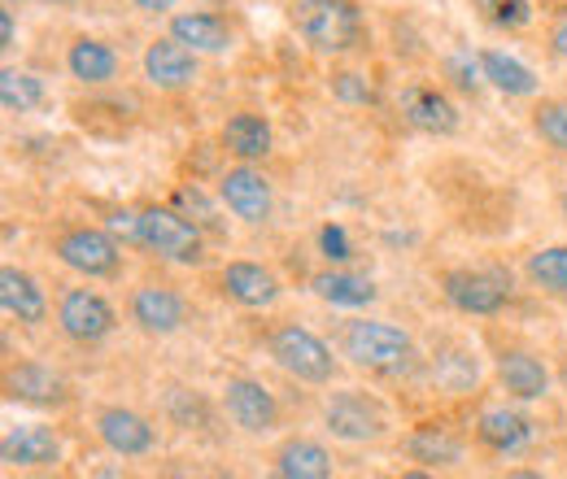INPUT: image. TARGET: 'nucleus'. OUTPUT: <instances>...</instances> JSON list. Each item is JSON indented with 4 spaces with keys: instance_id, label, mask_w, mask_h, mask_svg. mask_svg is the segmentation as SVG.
<instances>
[{
    "instance_id": "f257e3e1",
    "label": "nucleus",
    "mask_w": 567,
    "mask_h": 479,
    "mask_svg": "<svg viewBox=\"0 0 567 479\" xmlns=\"http://www.w3.org/2000/svg\"><path fill=\"white\" fill-rule=\"evenodd\" d=\"M292 22L315 53H350L367 40L362 9L354 0H297Z\"/></svg>"
},
{
    "instance_id": "f03ea898",
    "label": "nucleus",
    "mask_w": 567,
    "mask_h": 479,
    "mask_svg": "<svg viewBox=\"0 0 567 479\" xmlns=\"http://www.w3.org/2000/svg\"><path fill=\"white\" fill-rule=\"evenodd\" d=\"M341 353L375 375H402L415 362V344L402 327L393 323H375V319H354L341 332Z\"/></svg>"
},
{
    "instance_id": "7ed1b4c3",
    "label": "nucleus",
    "mask_w": 567,
    "mask_h": 479,
    "mask_svg": "<svg viewBox=\"0 0 567 479\" xmlns=\"http://www.w3.org/2000/svg\"><path fill=\"white\" fill-rule=\"evenodd\" d=\"M141 240L166 262H184V267H197L206 253H202V231L197 222H188V214L179 209H141Z\"/></svg>"
},
{
    "instance_id": "20e7f679",
    "label": "nucleus",
    "mask_w": 567,
    "mask_h": 479,
    "mask_svg": "<svg viewBox=\"0 0 567 479\" xmlns=\"http://www.w3.org/2000/svg\"><path fill=\"white\" fill-rule=\"evenodd\" d=\"M271 357L280 362L288 375H297V379H306V384H328L332 379V371H337V357H332V348L319 341L315 332H306V327H297V323H284L271 332Z\"/></svg>"
},
{
    "instance_id": "39448f33",
    "label": "nucleus",
    "mask_w": 567,
    "mask_h": 479,
    "mask_svg": "<svg viewBox=\"0 0 567 479\" xmlns=\"http://www.w3.org/2000/svg\"><path fill=\"white\" fill-rule=\"evenodd\" d=\"M58 258L79 274H114L123 253H118V240L110 231H96V227H71L62 240H58Z\"/></svg>"
},
{
    "instance_id": "423d86ee",
    "label": "nucleus",
    "mask_w": 567,
    "mask_h": 479,
    "mask_svg": "<svg viewBox=\"0 0 567 479\" xmlns=\"http://www.w3.org/2000/svg\"><path fill=\"white\" fill-rule=\"evenodd\" d=\"M58 323H62V332H66L71 341L96 344L114 332V305H110L105 296L87 292V288H71V292L62 296V305H58Z\"/></svg>"
},
{
    "instance_id": "0eeeda50",
    "label": "nucleus",
    "mask_w": 567,
    "mask_h": 479,
    "mask_svg": "<svg viewBox=\"0 0 567 479\" xmlns=\"http://www.w3.org/2000/svg\"><path fill=\"white\" fill-rule=\"evenodd\" d=\"M323 418H328V431L337 436V440H350V445H358V440H380L384 436V410L371 402V397H362V393H337L332 402H328V410H323Z\"/></svg>"
},
{
    "instance_id": "6e6552de",
    "label": "nucleus",
    "mask_w": 567,
    "mask_h": 479,
    "mask_svg": "<svg viewBox=\"0 0 567 479\" xmlns=\"http://www.w3.org/2000/svg\"><path fill=\"white\" fill-rule=\"evenodd\" d=\"M511 296V283L494 271H450L445 274V301L463 314H497Z\"/></svg>"
},
{
    "instance_id": "1a4fd4ad",
    "label": "nucleus",
    "mask_w": 567,
    "mask_h": 479,
    "mask_svg": "<svg viewBox=\"0 0 567 479\" xmlns=\"http://www.w3.org/2000/svg\"><path fill=\"white\" fill-rule=\"evenodd\" d=\"M0 462L4 467H18V471L58 467L62 462V440L49 427H40V423H18L0 440Z\"/></svg>"
},
{
    "instance_id": "9d476101",
    "label": "nucleus",
    "mask_w": 567,
    "mask_h": 479,
    "mask_svg": "<svg viewBox=\"0 0 567 479\" xmlns=\"http://www.w3.org/2000/svg\"><path fill=\"white\" fill-rule=\"evenodd\" d=\"M223 402H227L231 423L245 427V431H254V436H258V431H271L276 418H280L276 393H271L267 384H258V379H231V384L223 388Z\"/></svg>"
},
{
    "instance_id": "9b49d317",
    "label": "nucleus",
    "mask_w": 567,
    "mask_h": 479,
    "mask_svg": "<svg viewBox=\"0 0 567 479\" xmlns=\"http://www.w3.org/2000/svg\"><path fill=\"white\" fill-rule=\"evenodd\" d=\"M218 192H223V206L231 209L236 218H245V222H267V214H271V184H267L262 170L236 166V170L223 175Z\"/></svg>"
},
{
    "instance_id": "f8f14e48",
    "label": "nucleus",
    "mask_w": 567,
    "mask_h": 479,
    "mask_svg": "<svg viewBox=\"0 0 567 479\" xmlns=\"http://www.w3.org/2000/svg\"><path fill=\"white\" fill-rule=\"evenodd\" d=\"M144 74H148L153 87L179 92V87H188V83L197 79V58H193L188 44H179V40L171 35V40H157V44L144 49Z\"/></svg>"
},
{
    "instance_id": "ddd939ff",
    "label": "nucleus",
    "mask_w": 567,
    "mask_h": 479,
    "mask_svg": "<svg viewBox=\"0 0 567 479\" xmlns=\"http://www.w3.org/2000/svg\"><path fill=\"white\" fill-rule=\"evenodd\" d=\"M184 314H188V305H184V296L171 292V288H141V292L132 296V319H136V327L148 332V336H171V332H179V327H184Z\"/></svg>"
},
{
    "instance_id": "4468645a",
    "label": "nucleus",
    "mask_w": 567,
    "mask_h": 479,
    "mask_svg": "<svg viewBox=\"0 0 567 479\" xmlns=\"http://www.w3.org/2000/svg\"><path fill=\"white\" fill-rule=\"evenodd\" d=\"M402 114H406L411 127H420L427 136H450L458 127V110L427 83H415V87L402 92Z\"/></svg>"
},
{
    "instance_id": "2eb2a0df",
    "label": "nucleus",
    "mask_w": 567,
    "mask_h": 479,
    "mask_svg": "<svg viewBox=\"0 0 567 479\" xmlns=\"http://www.w3.org/2000/svg\"><path fill=\"white\" fill-rule=\"evenodd\" d=\"M96 431H101L105 449H114V454H123V458H141V454L153 449V427H148V418H141L136 410H123V406L101 410Z\"/></svg>"
},
{
    "instance_id": "dca6fc26",
    "label": "nucleus",
    "mask_w": 567,
    "mask_h": 479,
    "mask_svg": "<svg viewBox=\"0 0 567 479\" xmlns=\"http://www.w3.org/2000/svg\"><path fill=\"white\" fill-rule=\"evenodd\" d=\"M4 388H9V397L31 402V406H58V402H66L62 375H53L44 362H18V366H9Z\"/></svg>"
},
{
    "instance_id": "f3484780",
    "label": "nucleus",
    "mask_w": 567,
    "mask_h": 479,
    "mask_svg": "<svg viewBox=\"0 0 567 479\" xmlns=\"http://www.w3.org/2000/svg\"><path fill=\"white\" fill-rule=\"evenodd\" d=\"M223 292L236 301V305H249V310H262L280 296V279L258 267V262H231L223 271Z\"/></svg>"
},
{
    "instance_id": "a211bd4d",
    "label": "nucleus",
    "mask_w": 567,
    "mask_h": 479,
    "mask_svg": "<svg viewBox=\"0 0 567 479\" xmlns=\"http://www.w3.org/2000/svg\"><path fill=\"white\" fill-rule=\"evenodd\" d=\"M0 305H4V314L18 319V323H44V319H49V296H44V288H40L31 274L13 271V267L0 271Z\"/></svg>"
},
{
    "instance_id": "6ab92c4d",
    "label": "nucleus",
    "mask_w": 567,
    "mask_h": 479,
    "mask_svg": "<svg viewBox=\"0 0 567 479\" xmlns=\"http://www.w3.org/2000/svg\"><path fill=\"white\" fill-rule=\"evenodd\" d=\"M497 379H502V388H506L511 397H519V402H537V397H546V388H550L546 366H542L533 353H519V348H511V353L497 357Z\"/></svg>"
},
{
    "instance_id": "aec40b11",
    "label": "nucleus",
    "mask_w": 567,
    "mask_h": 479,
    "mask_svg": "<svg viewBox=\"0 0 567 479\" xmlns=\"http://www.w3.org/2000/svg\"><path fill=\"white\" fill-rule=\"evenodd\" d=\"M171 35L179 44H188L193 53H223L231 44V27L218 18V13H179L171 18Z\"/></svg>"
},
{
    "instance_id": "412c9836",
    "label": "nucleus",
    "mask_w": 567,
    "mask_h": 479,
    "mask_svg": "<svg viewBox=\"0 0 567 479\" xmlns=\"http://www.w3.org/2000/svg\"><path fill=\"white\" fill-rule=\"evenodd\" d=\"M476 436H481V445H489L494 454H519V449H528V440H533V423L515 410H485L481 423H476Z\"/></svg>"
},
{
    "instance_id": "4be33fe9",
    "label": "nucleus",
    "mask_w": 567,
    "mask_h": 479,
    "mask_svg": "<svg viewBox=\"0 0 567 479\" xmlns=\"http://www.w3.org/2000/svg\"><path fill=\"white\" fill-rule=\"evenodd\" d=\"M227 153H236L240 162H258L271 153V123L262 114H231L223 127Z\"/></svg>"
},
{
    "instance_id": "5701e85b",
    "label": "nucleus",
    "mask_w": 567,
    "mask_h": 479,
    "mask_svg": "<svg viewBox=\"0 0 567 479\" xmlns=\"http://www.w3.org/2000/svg\"><path fill=\"white\" fill-rule=\"evenodd\" d=\"M276 471L284 479H332V458L315 440H288L276 454Z\"/></svg>"
},
{
    "instance_id": "b1692460",
    "label": "nucleus",
    "mask_w": 567,
    "mask_h": 479,
    "mask_svg": "<svg viewBox=\"0 0 567 479\" xmlns=\"http://www.w3.org/2000/svg\"><path fill=\"white\" fill-rule=\"evenodd\" d=\"M66 66H71V74L79 83L96 87V83H110V79H114L118 58H114V49L101 44V40H74L71 53H66Z\"/></svg>"
},
{
    "instance_id": "393cba45",
    "label": "nucleus",
    "mask_w": 567,
    "mask_h": 479,
    "mask_svg": "<svg viewBox=\"0 0 567 479\" xmlns=\"http://www.w3.org/2000/svg\"><path fill=\"white\" fill-rule=\"evenodd\" d=\"M411 458L424 462V467H454L463 458V445L450 427H415L411 440H406Z\"/></svg>"
},
{
    "instance_id": "a878e982",
    "label": "nucleus",
    "mask_w": 567,
    "mask_h": 479,
    "mask_svg": "<svg viewBox=\"0 0 567 479\" xmlns=\"http://www.w3.org/2000/svg\"><path fill=\"white\" fill-rule=\"evenodd\" d=\"M481 74L494 83L497 92H506V96H533L537 92V74L524 66V62L497 53V49L481 53Z\"/></svg>"
},
{
    "instance_id": "bb28decb",
    "label": "nucleus",
    "mask_w": 567,
    "mask_h": 479,
    "mask_svg": "<svg viewBox=\"0 0 567 479\" xmlns=\"http://www.w3.org/2000/svg\"><path fill=\"white\" fill-rule=\"evenodd\" d=\"M315 292L332 305H371L375 301V283L367 274L350 271H323L315 274Z\"/></svg>"
},
{
    "instance_id": "cd10ccee",
    "label": "nucleus",
    "mask_w": 567,
    "mask_h": 479,
    "mask_svg": "<svg viewBox=\"0 0 567 479\" xmlns=\"http://www.w3.org/2000/svg\"><path fill=\"white\" fill-rule=\"evenodd\" d=\"M44 101V83L35 79V74H27V70H0V105L9 110V114H31L35 105Z\"/></svg>"
},
{
    "instance_id": "c85d7f7f",
    "label": "nucleus",
    "mask_w": 567,
    "mask_h": 479,
    "mask_svg": "<svg viewBox=\"0 0 567 479\" xmlns=\"http://www.w3.org/2000/svg\"><path fill=\"white\" fill-rule=\"evenodd\" d=\"M528 279L555 296H567V244H555V249H542L528 258Z\"/></svg>"
},
{
    "instance_id": "c756f323",
    "label": "nucleus",
    "mask_w": 567,
    "mask_h": 479,
    "mask_svg": "<svg viewBox=\"0 0 567 479\" xmlns=\"http://www.w3.org/2000/svg\"><path fill=\"white\" fill-rule=\"evenodd\" d=\"M472 4L481 9L485 22H494L502 31H519V27L533 22V4L528 0H472Z\"/></svg>"
},
{
    "instance_id": "7c9ffc66",
    "label": "nucleus",
    "mask_w": 567,
    "mask_h": 479,
    "mask_svg": "<svg viewBox=\"0 0 567 479\" xmlns=\"http://www.w3.org/2000/svg\"><path fill=\"white\" fill-rule=\"evenodd\" d=\"M533 123H537V132H542L546 144H555V148L567 153V101H546Z\"/></svg>"
},
{
    "instance_id": "2f4dec72",
    "label": "nucleus",
    "mask_w": 567,
    "mask_h": 479,
    "mask_svg": "<svg viewBox=\"0 0 567 479\" xmlns=\"http://www.w3.org/2000/svg\"><path fill=\"white\" fill-rule=\"evenodd\" d=\"M332 92H337L346 105H371V101H375V87H371V79H367V74H354V70H341V74H332Z\"/></svg>"
},
{
    "instance_id": "473e14b6",
    "label": "nucleus",
    "mask_w": 567,
    "mask_h": 479,
    "mask_svg": "<svg viewBox=\"0 0 567 479\" xmlns=\"http://www.w3.org/2000/svg\"><path fill=\"white\" fill-rule=\"evenodd\" d=\"M175 209H179V214H188V218H193L197 227H210V231H223L218 214H214L210 201H206V197H202L197 188H179V192H175Z\"/></svg>"
},
{
    "instance_id": "72a5a7b5",
    "label": "nucleus",
    "mask_w": 567,
    "mask_h": 479,
    "mask_svg": "<svg viewBox=\"0 0 567 479\" xmlns=\"http://www.w3.org/2000/svg\"><path fill=\"white\" fill-rule=\"evenodd\" d=\"M319 249H323V258H328V262H337V267L354 258L350 236H346V227H337V222H328V227L319 231Z\"/></svg>"
},
{
    "instance_id": "f704fd0d",
    "label": "nucleus",
    "mask_w": 567,
    "mask_h": 479,
    "mask_svg": "<svg viewBox=\"0 0 567 479\" xmlns=\"http://www.w3.org/2000/svg\"><path fill=\"white\" fill-rule=\"evenodd\" d=\"M105 231H110L114 240H123V244H144L141 240V214H136V209H118V214H110Z\"/></svg>"
},
{
    "instance_id": "c9c22d12",
    "label": "nucleus",
    "mask_w": 567,
    "mask_h": 479,
    "mask_svg": "<svg viewBox=\"0 0 567 479\" xmlns=\"http://www.w3.org/2000/svg\"><path fill=\"white\" fill-rule=\"evenodd\" d=\"M550 49L567 62V9L555 18V27H550Z\"/></svg>"
},
{
    "instance_id": "e433bc0d",
    "label": "nucleus",
    "mask_w": 567,
    "mask_h": 479,
    "mask_svg": "<svg viewBox=\"0 0 567 479\" xmlns=\"http://www.w3.org/2000/svg\"><path fill=\"white\" fill-rule=\"evenodd\" d=\"M0 49H13V13H0Z\"/></svg>"
},
{
    "instance_id": "4c0bfd02",
    "label": "nucleus",
    "mask_w": 567,
    "mask_h": 479,
    "mask_svg": "<svg viewBox=\"0 0 567 479\" xmlns=\"http://www.w3.org/2000/svg\"><path fill=\"white\" fill-rule=\"evenodd\" d=\"M136 9H144V13H166V9H175L179 0H132Z\"/></svg>"
},
{
    "instance_id": "58836bf2",
    "label": "nucleus",
    "mask_w": 567,
    "mask_h": 479,
    "mask_svg": "<svg viewBox=\"0 0 567 479\" xmlns=\"http://www.w3.org/2000/svg\"><path fill=\"white\" fill-rule=\"evenodd\" d=\"M53 4H71V0H53Z\"/></svg>"
},
{
    "instance_id": "ea45409f",
    "label": "nucleus",
    "mask_w": 567,
    "mask_h": 479,
    "mask_svg": "<svg viewBox=\"0 0 567 479\" xmlns=\"http://www.w3.org/2000/svg\"><path fill=\"white\" fill-rule=\"evenodd\" d=\"M564 214H567V192H564Z\"/></svg>"
},
{
    "instance_id": "a19ab883",
    "label": "nucleus",
    "mask_w": 567,
    "mask_h": 479,
    "mask_svg": "<svg viewBox=\"0 0 567 479\" xmlns=\"http://www.w3.org/2000/svg\"><path fill=\"white\" fill-rule=\"evenodd\" d=\"M4 4H18V0H4Z\"/></svg>"
},
{
    "instance_id": "79ce46f5",
    "label": "nucleus",
    "mask_w": 567,
    "mask_h": 479,
    "mask_svg": "<svg viewBox=\"0 0 567 479\" xmlns=\"http://www.w3.org/2000/svg\"><path fill=\"white\" fill-rule=\"evenodd\" d=\"M564 384H567V366H564Z\"/></svg>"
}]
</instances>
